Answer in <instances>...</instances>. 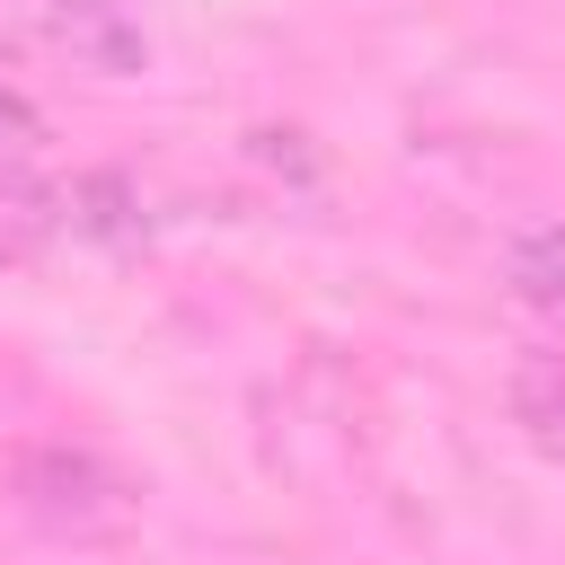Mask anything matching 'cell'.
Instances as JSON below:
<instances>
[{"instance_id":"6da1fadb","label":"cell","mask_w":565,"mask_h":565,"mask_svg":"<svg viewBox=\"0 0 565 565\" xmlns=\"http://www.w3.org/2000/svg\"><path fill=\"white\" fill-rule=\"evenodd\" d=\"M9 494H18V512L35 530L79 539V547L88 539H124L141 521V486L88 441H26L18 468H9Z\"/></svg>"},{"instance_id":"8992f818","label":"cell","mask_w":565,"mask_h":565,"mask_svg":"<svg viewBox=\"0 0 565 565\" xmlns=\"http://www.w3.org/2000/svg\"><path fill=\"white\" fill-rule=\"evenodd\" d=\"M503 282H512L539 318H565V221L521 230V238H512V256H503Z\"/></svg>"},{"instance_id":"277c9868","label":"cell","mask_w":565,"mask_h":565,"mask_svg":"<svg viewBox=\"0 0 565 565\" xmlns=\"http://www.w3.org/2000/svg\"><path fill=\"white\" fill-rule=\"evenodd\" d=\"M53 238H62V194H44L26 177H0V274L35 265Z\"/></svg>"},{"instance_id":"3957f363","label":"cell","mask_w":565,"mask_h":565,"mask_svg":"<svg viewBox=\"0 0 565 565\" xmlns=\"http://www.w3.org/2000/svg\"><path fill=\"white\" fill-rule=\"evenodd\" d=\"M62 230H71V238H97V247H132V238H141V194H132V177H115V168L71 177V185H62Z\"/></svg>"},{"instance_id":"52a82bcc","label":"cell","mask_w":565,"mask_h":565,"mask_svg":"<svg viewBox=\"0 0 565 565\" xmlns=\"http://www.w3.org/2000/svg\"><path fill=\"white\" fill-rule=\"evenodd\" d=\"M35 141H44V115H35V106H26V97L0 79V159H26Z\"/></svg>"},{"instance_id":"7a4b0ae2","label":"cell","mask_w":565,"mask_h":565,"mask_svg":"<svg viewBox=\"0 0 565 565\" xmlns=\"http://www.w3.org/2000/svg\"><path fill=\"white\" fill-rule=\"evenodd\" d=\"M44 26H53V44L79 62V71H106V79H124V71H141V26L124 18V0H53L44 9Z\"/></svg>"},{"instance_id":"5b68a950","label":"cell","mask_w":565,"mask_h":565,"mask_svg":"<svg viewBox=\"0 0 565 565\" xmlns=\"http://www.w3.org/2000/svg\"><path fill=\"white\" fill-rule=\"evenodd\" d=\"M512 424L565 468V353H539L512 371Z\"/></svg>"}]
</instances>
